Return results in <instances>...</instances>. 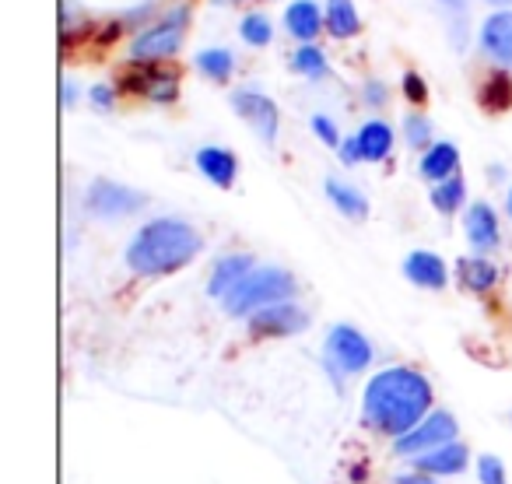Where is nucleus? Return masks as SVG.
Listing matches in <instances>:
<instances>
[{
	"label": "nucleus",
	"instance_id": "obj_1",
	"mask_svg": "<svg viewBox=\"0 0 512 484\" xmlns=\"http://www.w3.org/2000/svg\"><path fill=\"white\" fill-rule=\"evenodd\" d=\"M432 414V383L418 369L393 365L369 379L362 393V421L393 442L421 425Z\"/></svg>",
	"mask_w": 512,
	"mask_h": 484
},
{
	"label": "nucleus",
	"instance_id": "obj_2",
	"mask_svg": "<svg viewBox=\"0 0 512 484\" xmlns=\"http://www.w3.org/2000/svg\"><path fill=\"white\" fill-rule=\"evenodd\" d=\"M204 239L183 218H155L134 232L127 246V267L137 278H165L190 264Z\"/></svg>",
	"mask_w": 512,
	"mask_h": 484
},
{
	"label": "nucleus",
	"instance_id": "obj_3",
	"mask_svg": "<svg viewBox=\"0 0 512 484\" xmlns=\"http://www.w3.org/2000/svg\"><path fill=\"white\" fill-rule=\"evenodd\" d=\"M299 295V285L295 278L285 271V267H256L246 281H242L235 292H228L221 299V309L228 316H253L267 306H278V302H295Z\"/></svg>",
	"mask_w": 512,
	"mask_h": 484
},
{
	"label": "nucleus",
	"instance_id": "obj_4",
	"mask_svg": "<svg viewBox=\"0 0 512 484\" xmlns=\"http://www.w3.org/2000/svg\"><path fill=\"white\" fill-rule=\"evenodd\" d=\"M186 29H190V8L176 4L130 39V60L134 64H162V60L176 57L186 39Z\"/></svg>",
	"mask_w": 512,
	"mask_h": 484
},
{
	"label": "nucleus",
	"instance_id": "obj_5",
	"mask_svg": "<svg viewBox=\"0 0 512 484\" xmlns=\"http://www.w3.org/2000/svg\"><path fill=\"white\" fill-rule=\"evenodd\" d=\"M323 362L334 376H358L372 365V344L362 330L351 323H337L327 330V344H323Z\"/></svg>",
	"mask_w": 512,
	"mask_h": 484
},
{
	"label": "nucleus",
	"instance_id": "obj_6",
	"mask_svg": "<svg viewBox=\"0 0 512 484\" xmlns=\"http://www.w3.org/2000/svg\"><path fill=\"white\" fill-rule=\"evenodd\" d=\"M148 207V197L134 186H123V183H113V179H95L85 193V211L92 218H102V221H120V218H130V214L144 211Z\"/></svg>",
	"mask_w": 512,
	"mask_h": 484
},
{
	"label": "nucleus",
	"instance_id": "obj_7",
	"mask_svg": "<svg viewBox=\"0 0 512 484\" xmlns=\"http://www.w3.org/2000/svg\"><path fill=\"white\" fill-rule=\"evenodd\" d=\"M232 109L249 130L264 144L278 141V130H281V109L278 102L271 99L267 92L260 88H235L232 92Z\"/></svg>",
	"mask_w": 512,
	"mask_h": 484
},
{
	"label": "nucleus",
	"instance_id": "obj_8",
	"mask_svg": "<svg viewBox=\"0 0 512 484\" xmlns=\"http://www.w3.org/2000/svg\"><path fill=\"white\" fill-rule=\"evenodd\" d=\"M446 442H456V418L449 411H432L414 432H407L404 439L393 442V449H397V456L418 460V456L432 453V449L446 446Z\"/></svg>",
	"mask_w": 512,
	"mask_h": 484
},
{
	"label": "nucleus",
	"instance_id": "obj_9",
	"mask_svg": "<svg viewBox=\"0 0 512 484\" xmlns=\"http://www.w3.org/2000/svg\"><path fill=\"white\" fill-rule=\"evenodd\" d=\"M246 327L253 337H295L309 327V313L295 302H278L249 316Z\"/></svg>",
	"mask_w": 512,
	"mask_h": 484
},
{
	"label": "nucleus",
	"instance_id": "obj_10",
	"mask_svg": "<svg viewBox=\"0 0 512 484\" xmlns=\"http://www.w3.org/2000/svg\"><path fill=\"white\" fill-rule=\"evenodd\" d=\"M463 235L477 257H488L502 246V225H498V214L488 200H477L463 211Z\"/></svg>",
	"mask_w": 512,
	"mask_h": 484
},
{
	"label": "nucleus",
	"instance_id": "obj_11",
	"mask_svg": "<svg viewBox=\"0 0 512 484\" xmlns=\"http://www.w3.org/2000/svg\"><path fill=\"white\" fill-rule=\"evenodd\" d=\"M123 88L165 106V102H172L179 95V78L172 71H165L162 64H134V71L123 78Z\"/></svg>",
	"mask_w": 512,
	"mask_h": 484
},
{
	"label": "nucleus",
	"instance_id": "obj_12",
	"mask_svg": "<svg viewBox=\"0 0 512 484\" xmlns=\"http://www.w3.org/2000/svg\"><path fill=\"white\" fill-rule=\"evenodd\" d=\"M253 271H256V260L249 257V253H228V257L214 260L211 278H207V292L221 302L228 292H235V288H239Z\"/></svg>",
	"mask_w": 512,
	"mask_h": 484
},
{
	"label": "nucleus",
	"instance_id": "obj_13",
	"mask_svg": "<svg viewBox=\"0 0 512 484\" xmlns=\"http://www.w3.org/2000/svg\"><path fill=\"white\" fill-rule=\"evenodd\" d=\"M193 165L204 179H211L218 190H232L235 179H239V158L228 148H218V144H207L193 155Z\"/></svg>",
	"mask_w": 512,
	"mask_h": 484
},
{
	"label": "nucleus",
	"instance_id": "obj_14",
	"mask_svg": "<svg viewBox=\"0 0 512 484\" xmlns=\"http://www.w3.org/2000/svg\"><path fill=\"white\" fill-rule=\"evenodd\" d=\"M404 278L411 281V285H418V288L439 292V288H446V281H449V267H446V260H442L439 253L414 250V253H407V260H404Z\"/></svg>",
	"mask_w": 512,
	"mask_h": 484
},
{
	"label": "nucleus",
	"instance_id": "obj_15",
	"mask_svg": "<svg viewBox=\"0 0 512 484\" xmlns=\"http://www.w3.org/2000/svg\"><path fill=\"white\" fill-rule=\"evenodd\" d=\"M481 50L488 53L495 64L512 67V11H495L484 18L481 25Z\"/></svg>",
	"mask_w": 512,
	"mask_h": 484
},
{
	"label": "nucleus",
	"instance_id": "obj_16",
	"mask_svg": "<svg viewBox=\"0 0 512 484\" xmlns=\"http://www.w3.org/2000/svg\"><path fill=\"white\" fill-rule=\"evenodd\" d=\"M323 29H327V15H323L316 0H292L285 8V32L292 39H299L302 46L313 43Z\"/></svg>",
	"mask_w": 512,
	"mask_h": 484
},
{
	"label": "nucleus",
	"instance_id": "obj_17",
	"mask_svg": "<svg viewBox=\"0 0 512 484\" xmlns=\"http://www.w3.org/2000/svg\"><path fill=\"white\" fill-rule=\"evenodd\" d=\"M467 463H470L467 446H463V442H446V446L418 456V460H414V470H418V474H428V477H449V474H463Z\"/></svg>",
	"mask_w": 512,
	"mask_h": 484
},
{
	"label": "nucleus",
	"instance_id": "obj_18",
	"mask_svg": "<svg viewBox=\"0 0 512 484\" xmlns=\"http://www.w3.org/2000/svg\"><path fill=\"white\" fill-rule=\"evenodd\" d=\"M418 172L428 179V183H446V179L460 176V148L453 141H435L432 148L421 155Z\"/></svg>",
	"mask_w": 512,
	"mask_h": 484
},
{
	"label": "nucleus",
	"instance_id": "obj_19",
	"mask_svg": "<svg viewBox=\"0 0 512 484\" xmlns=\"http://www.w3.org/2000/svg\"><path fill=\"white\" fill-rule=\"evenodd\" d=\"M456 281H460L467 292H491V288L498 285V267L491 264L488 257H477V253H470V257H460L456 260Z\"/></svg>",
	"mask_w": 512,
	"mask_h": 484
},
{
	"label": "nucleus",
	"instance_id": "obj_20",
	"mask_svg": "<svg viewBox=\"0 0 512 484\" xmlns=\"http://www.w3.org/2000/svg\"><path fill=\"white\" fill-rule=\"evenodd\" d=\"M355 141H358L362 162H383V158H390V151H393V127L383 120H369L365 127H358Z\"/></svg>",
	"mask_w": 512,
	"mask_h": 484
},
{
	"label": "nucleus",
	"instance_id": "obj_21",
	"mask_svg": "<svg viewBox=\"0 0 512 484\" xmlns=\"http://www.w3.org/2000/svg\"><path fill=\"white\" fill-rule=\"evenodd\" d=\"M323 190H327V200L344 214V218L362 221L365 214H369V200H365V193L358 190V186H351V183H344V179L330 176L327 183H323Z\"/></svg>",
	"mask_w": 512,
	"mask_h": 484
},
{
	"label": "nucleus",
	"instance_id": "obj_22",
	"mask_svg": "<svg viewBox=\"0 0 512 484\" xmlns=\"http://www.w3.org/2000/svg\"><path fill=\"white\" fill-rule=\"evenodd\" d=\"M327 32L334 39H355L362 32V15H358L355 0H327Z\"/></svg>",
	"mask_w": 512,
	"mask_h": 484
},
{
	"label": "nucleus",
	"instance_id": "obj_23",
	"mask_svg": "<svg viewBox=\"0 0 512 484\" xmlns=\"http://www.w3.org/2000/svg\"><path fill=\"white\" fill-rule=\"evenodd\" d=\"M197 71L204 74L207 81H218V85H225L228 78L235 74V53L225 50V46H207V50L197 53Z\"/></svg>",
	"mask_w": 512,
	"mask_h": 484
},
{
	"label": "nucleus",
	"instance_id": "obj_24",
	"mask_svg": "<svg viewBox=\"0 0 512 484\" xmlns=\"http://www.w3.org/2000/svg\"><path fill=\"white\" fill-rule=\"evenodd\" d=\"M477 102H481L488 113H502V109L512 106V78L505 71H495L477 92Z\"/></svg>",
	"mask_w": 512,
	"mask_h": 484
},
{
	"label": "nucleus",
	"instance_id": "obj_25",
	"mask_svg": "<svg viewBox=\"0 0 512 484\" xmlns=\"http://www.w3.org/2000/svg\"><path fill=\"white\" fill-rule=\"evenodd\" d=\"M292 71L302 74L306 81H323L330 74V64H327V53L320 50L316 43H306L292 53Z\"/></svg>",
	"mask_w": 512,
	"mask_h": 484
},
{
	"label": "nucleus",
	"instance_id": "obj_26",
	"mask_svg": "<svg viewBox=\"0 0 512 484\" xmlns=\"http://www.w3.org/2000/svg\"><path fill=\"white\" fill-rule=\"evenodd\" d=\"M428 197H432L435 211L449 218V214H456L463 204H467V183H463L460 176H453V179H446V183H435Z\"/></svg>",
	"mask_w": 512,
	"mask_h": 484
},
{
	"label": "nucleus",
	"instance_id": "obj_27",
	"mask_svg": "<svg viewBox=\"0 0 512 484\" xmlns=\"http://www.w3.org/2000/svg\"><path fill=\"white\" fill-rule=\"evenodd\" d=\"M239 36L246 46H271L274 39V25L267 15H260V11H253V15H246L239 22Z\"/></svg>",
	"mask_w": 512,
	"mask_h": 484
},
{
	"label": "nucleus",
	"instance_id": "obj_28",
	"mask_svg": "<svg viewBox=\"0 0 512 484\" xmlns=\"http://www.w3.org/2000/svg\"><path fill=\"white\" fill-rule=\"evenodd\" d=\"M404 137H407V144L411 148H432V120L428 116H421V113H411V116H404Z\"/></svg>",
	"mask_w": 512,
	"mask_h": 484
},
{
	"label": "nucleus",
	"instance_id": "obj_29",
	"mask_svg": "<svg viewBox=\"0 0 512 484\" xmlns=\"http://www.w3.org/2000/svg\"><path fill=\"white\" fill-rule=\"evenodd\" d=\"M477 481L481 484H509L505 481V463L498 460V456L484 453L481 460H477Z\"/></svg>",
	"mask_w": 512,
	"mask_h": 484
},
{
	"label": "nucleus",
	"instance_id": "obj_30",
	"mask_svg": "<svg viewBox=\"0 0 512 484\" xmlns=\"http://www.w3.org/2000/svg\"><path fill=\"white\" fill-rule=\"evenodd\" d=\"M313 134L316 137H320V141L323 144H327V148H341V144H344V137H341V130H337V123L334 120H330V116H313Z\"/></svg>",
	"mask_w": 512,
	"mask_h": 484
},
{
	"label": "nucleus",
	"instance_id": "obj_31",
	"mask_svg": "<svg viewBox=\"0 0 512 484\" xmlns=\"http://www.w3.org/2000/svg\"><path fill=\"white\" fill-rule=\"evenodd\" d=\"M400 88H404L407 102H414V106H421V102L428 99V85H425V78H421V74H414V71H407V74H404V81H400Z\"/></svg>",
	"mask_w": 512,
	"mask_h": 484
},
{
	"label": "nucleus",
	"instance_id": "obj_32",
	"mask_svg": "<svg viewBox=\"0 0 512 484\" xmlns=\"http://www.w3.org/2000/svg\"><path fill=\"white\" fill-rule=\"evenodd\" d=\"M88 102H92V106L99 109V113H109V109H113V102H116L113 85H106V81L92 85V88H88Z\"/></svg>",
	"mask_w": 512,
	"mask_h": 484
},
{
	"label": "nucleus",
	"instance_id": "obj_33",
	"mask_svg": "<svg viewBox=\"0 0 512 484\" xmlns=\"http://www.w3.org/2000/svg\"><path fill=\"white\" fill-rule=\"evenodd\" d=\"M362 99L369 102V106H383L386 102V85L383 81H365V88H362Z\"/></svg>",
	"mask_w": 512,
	"mask_h": 484
},
{
	"label": "nucleus",
	"instance_id": "obj_34",
	"mask_svg": "<svg viewBox=\"0 0 512 484\" xmlns=\"http://www.w3.org/2000/svg\"><path fill=\"white\" fill-rule=\"evenodd\" d=\"M337 151H341L344 165H358V162H362V155H358V141H355V137H344V144H341V148H337Z\"/></svg>",
	"mask_w": 512,
	"mask_h": 484
},
{
	"label": "nucleus",
	"instance_id": "obj_35",
	"mask_svg": "<svg viewBox=\"0 0 512 484\" xmlns=\"http://www.w3.org/2000/svg\"><path fill=\"white\" fill-rule=\"evenodd\" d=\"M393 484H439V481H432V477H428V474H418V470H414V474H400V477H393Z\"/></svg>",
	"mask_w": 512,
	"mask_h": 484
},
{
	"label": "nucleus",
	"instance_id": "obj_36",
	"mask_svg": "<svg viewBox=\"0 0 512 484\" xmlns=\"http://www.w3.org/2000/svg\"><path fill=\"white\" fill-rule=\"evenodd\" d=\"M74 106H78V85L67 78L64 81V109H74Z\"/></svg>",
	"mask_w": 512,
	"mask_h": 484
},
{
	"label": "nucleus",
	"instance_id": "obj_37",
	"mask_svg": "<svg viewBox=\"0 0 512 484\" xmlns=\"http://www.w3.org/2000/svg\"><path fill=\"white\" fill-rule=\"evenodd\" d=\"M505 214L512 218V186H509V193H505Z\"/></svg>",
	"mask_w": 512,
	"mask_h": 484
},
{
	"label": "nucleus",
	"instance_id": "obj_38",
	"mask_svg": "<svg viewBox=\"0 0 512 484\" xmlns=\"http://www.w3.org/2000/svg\"><path fill=\"white\" fill-rule=\"evenodd\" d=\"M488 4H498V8H505V4H512V0H488Z\"/></svg>",
	"mask_w": 512,
	"mask_h": 484
},
{
	"label": "nucleus",
	"instance_id": "obj_39",
	"mask_svg": "<svg viewBox=\"0 0 512 484\" xmlns=\"http://www.w3.org/2000/svg\"><path fill=\"white\" fill-rule=\"evenodd\" d=\"M442 4H460V0H442Z\"/></svg>",
	"mask_w": 512,
	"mask_h": 484
}]
</instances>
